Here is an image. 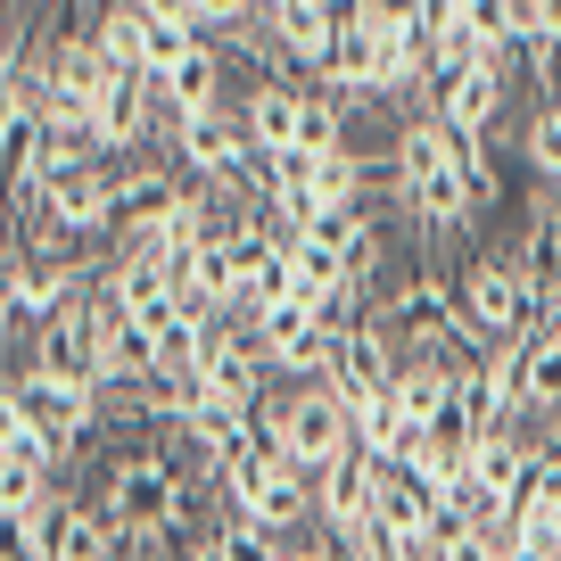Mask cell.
I'll return each instance as SVG.
<instances>
[{
  "label": "cell",
  "instance_id": "obj_3",
  "mask_svg": "<svg viewBox=\"0 0 561 561\" xmlns=\"http://www.w3.org/2000/svg\"><path fill=\"white\" fill-rule=\"evenodd\" d=\"M0 413H25L34 430H50L58 446L100 438V388L91 380H58V371H18L9 397H0Z\"/></svg>",
  "mask_w": 561,
  "mask_h": 561
},
{
  "label": "cell",
  "instance_id": "obj_10",
  "mask_svg": "<svg viewBox=\"0 0 561 561\" xmlns=\"http://www.w3.org/2000/svg\"><path fill=\"white\" fill-rule=\"evenodd\" d=\"M520 165L545 182V191H561V100H537L520 124Z\"/></svg>",
  "mask_w": 561,
  "mask_h": 561
},
{
  "label": "cell",
  "instance_id": "obj_2",
  "mask_svg": "<svg viewBox=\"0 0 561 561\" xmlns=\"http://www.w3.org/2000/svg\"><path fill=\"white\" fill-rule=\"evenodd\" d=\"M455 298H462V322L479 331V347H520L528 331H537V314L545 306L528 298V280L512 273V256H471L462 264V280H455Z\"/></svg>",
  "mask_w": 561,
  "mask_h": 561
},
{
  "label": "cell",
  "instance_id": "obj_11",
  "mask_svg": "<svg viewBox=\"0 0 561 561\" xmlns=\"http://www.w3.org/2000/svg\"><path fill=\"white\" fill-rule=\"evenodd\" d=\"M495 18H504V42L520 50V42L545 34V0H495Z\"/></svg>",
  "mask_w": 561,
  "mask_h": 561
},
{
  "label": "cell",
  "instance_id": "obj_8",
  "mask_svg": "<svg viewBox=\"0 0 561 561\" xmlns=\"http://www.w3.org/2000/svg\"><path fill=\"white\" fill-rule=\"evenodd\" d=\"M75 165H107V140L91 124V107L50 100V174H75Z\"/></svg>",
  "mask_w": 561,
  "mask_h": 561
},
{
  "label": "cell",
  "instance_id": "obj_9",
  "mask_svg": "<svg viewBox=\"0 0 561 561\" xmlns=\"http://www.w3.org/2000/svg\"><path fill=\"white\" fill-rule=\"evenodd\" d=\"M58 462H67V446H58L50 430H34L25 413H0V471H34V479H58Z\"/></svg>",
  "mask_w": 561,
  "mask_h": 561
},
{
  "label": "cell",
  "instance_id": "obj_6",
  "mask_svg": "<svg viewBox=\"0 0 561 561\" xmlns=\"http://www.w3.org/2000/svg\"><path fill=\"white\" fill-rule=\"evenodd\" d=\"M512 58H520V50H512ZM512 58H479V67L438 100V116L455 124L462 140H488V133H495V116H504V91H512Z\"/></svg>",
  "mask_w": 561,
  "mask_h": 561
},
{
  "label": "cell",
  "instance_id": "obj_1",
  "mask_svg": "<svg viewBox=\"0 0 561 561\" xmlns=\"http://www.w3.org/2000/svg\"><path fill=\"white\" fill-rule=\"evenodd\" d=\"M256 421H264V438H273L280 455L298 462L306 479H322V471H331V462L355 446V413L339 404V388H331V380L273 388V397L256 404Z\"/></svg>",
  "mask_w": 561,
  "mask_h": 561
},
{
  "label": "cell",
  "instance_id": "obj_4",
  "mask_svg": "<svg viewBox=\"0 0 561 561\" xmlns=\"http://www.w3.org/2000/svg\"><path fill=\"white\" fill-rule=\"evenodd\" d=\"M306 91H314V83H298V75H256V83H248L240 116H248L256 158H289V149H298V133H306Z\"/></svg>",
  "mask_w": 561,
  "mask_h": 561
},
{
  "label": "cell",
  "instance_id": "obj_7",
  "mask_svg": "<svg viewBox=\"0 0 561 561\" xmlns=\"http://www.w3.org/2000/svg\"><path fill=\"white\" fill-rule=\"evenodd\" d=\"M91 34H100L107 67H124V75H149V9H140V0H107L100 18H91Z\"/></svg>",
  "mask_w": 561,
  "mask_h": 561
},
{
  "label": "cell",
  "instance_id": "obj_5",
  "mask_svg": "<svg viewBox=\"0 0 561 561\" xmlns=\"http://www.w3.org/2000/svg\"><path fill=\"white\" fill-rule=\"evenodd\" d=\"M50 215H58L67 240L116 231V165H75V174H50Z\"/></svg>",
  "mask_w": 561,
  "mask_h": 561
}]
</instances>
